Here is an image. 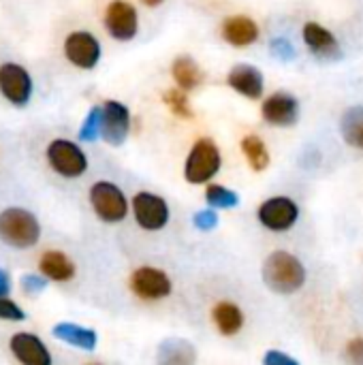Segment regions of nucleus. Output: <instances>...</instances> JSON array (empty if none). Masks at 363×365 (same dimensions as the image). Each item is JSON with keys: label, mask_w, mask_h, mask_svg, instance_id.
I'll list each match as a JSON object with an SVG mask.
<instances>
[{"label": "nucleus", "mask_w": 363, "mask_h": 365, "mask_svg": "<svg viewBox=\"0 0 363 365\" xmlns=\"http://www.w3.org/2000/svg\"><path fill=\"white\" fill-rule=\"evenodd\" d=\"M263 282L272 293L293 295L306 282L304 263L291 252H272L263 263Z\"/></svg>", "instance_id": "obj_1"}, {"label": "nucleus", "mask_w": 363, "mask_h": 365, "mask_svg": "<svg viewBox=\"0 0 363 365\" xmlns=\"http://www.w3.org/2000/svg\"><path fill=\"white\" fill-rule=\"evenodd\" d=\"M41 240V225L26 207H4L0 212V242L13 250H30Z\"/></svg>", "instance_id": "obj_2"}, {"label": "nucleus", "mask_w": 363, "mask_h": 365, "mask_svg": "<svg viewBox=\"0 0 363 365\" xmlns=\"http://www.w3.org/2000/svg\"><path fill=\"white\" fill-rule=\"evenodd\" d=\"M45 158L47 165L51 167L53 173H58L64 180H77L88 171V156L79 148V143L71 139H53L45 148Z\"/></svg>", "instance_id": "obj_3"}, {"label": "nucleus", "mask_w": 363, "mask_h": 365, "mask_svg": "<svg viewBox=\"0 0 363 365\" xmlns=\"http://www.w3.org/2000/svg\"><path fill=\"white\" fill-rule=\"evenodd\" d=\"M223 165L218 145L212 139H199L184 165V178L188 184H208Z\"/></svg>", "instance_id": "obj_4"}, {"label": "nucleus", "mask_w": 363, "mask_h": 365, "mask_svg": "<svg viewBox=\"0 0 363 365\" xmlns=\"http://www.w3.org/2000/svg\"><path fill=\"white\" fill-rule=\"evenodd\" d=\"M90 205L94 214L109 225L122 222L128 216V201L122 188H118L113 182H96L90 188Z\"/></svg>", "instance_id": "obj_5"}, {"label": "nucleus", "mask_w": 363, "mask_h": 365, "mask_svg": "<svg viewBox=\"0 0 363 365\" xmlns=\"http://www.w3.org/2000/svg\"><path fill=\"white\" fill-rule=\"evenodd\" d=\"M32 77L28 68L17 62H2L0 64V94L15 107H26L32 98Z\"/></svg>", "instance_id": "obj_6"}, {"label": "nucleus", "mask_w": 363, "mask_h": 365, "mask_svg": "<svg viewBox=\"0 0 363 365\" xmlns=\"http://www.w3.org/2000/svg\"><path fill=\"white\" fill-rule=\"evenodd\" d=\"M133 216L143 231H160L169 222V205L163 197L141 190L133 197Z\"/></svg>", "instance_id": "obj_7"}, {"label": "nucleus", "mask_w": 363, "mask_h": 365, "mask_svg": "<svg viewBox=\"0 0 363 365\" xmlns=\"http://www.w3.org/2000/svg\"><path fill=\"white\" fill-rule=\"evenodd\" d=\"M259 222L274 233H285L289 229H293V225L300 218V207L293 199L289 197H272L267 201H263L259 205L257 212Z\"/></svg>", "instance_id": "obj_8"}, {"label": "nucleus", "mask_w": 363, "mask_h": 365, "mask_svg": "<svg viewBox=\"0 0 363 365\" xmlns=\"http://www.w3.org/2000/svg\"><path fill=\"white\" fill-rule=\"evenodd\" d=\"M105 28L116 41H133L139 32L137 9L128 0H111L105 9Z\"/></svg>", "instance_id": "obj_9"}, {"label": "nucleus", "mask_w": 363, "mask_h": 365, "mask_svg": "<svg viewBox=\"0 0 363 365\" xmlns=\"http://www.w3.org/2000/svg\"><path fill=\"white\" fill-rule=\"evenodd\" d=\"M64 58L83 71H90L101 60V43L88 30H75L64 38Z\"/></svg>", "instance_id": "obj_10"}, {"label": "nucleus", "mask_w": 363, "mask_h": 365, "mask_svg": "<svg viewBox=\"0 0 363 365\" xmlns=\"http://www.w3.org/2000/svg\"><path fill=\"white\" fill-rule=\"evenodd\" d=\"M171 280L163 269L156 267H139L131 276V291L145 299V302H158L171 295Z\"/></svg>", "instance_id": "obj_11"}, {"label": "nucleus", "mask_w": 363, "mask_h": 365, "mask_svg": "<svg viewBox=\"0 0 363 365\" xmlns=\"http://www.w3.org/2000/svg\"><path fill=\"white\" fill-rule=\"evenodd\" d=\"M131 130V111L120 101H105L103 105V124H101V139L105 143L118 148L126 141Z\"/></svg>", "instance_id": "obj_12"}, {"label": "nucleus", "mask_w": 363, "mask_h": 365, "mask_svg": "<svg viewBox=\"0 0 363 365\" xmlns=\"http://www.w3.org/2000/svg\"><path fill=\"white\" fill-rule=\"evenodd\" d=\"M263 120L272 126H293L300 120V101L293 94L287 92H276L263 101L261 107Z\"/></svg>", "instance_id": "obj_13"}, {"label": "nucleus", "mask_w": 363, "mask_h": 365, "mask_svg": "<svg viewBox=\"0 0 363 365\" xmlns=\"http://www.w3.org/2000/svg\"><path fill=\"white\" fill-rule=\"evenodd\" d=\"M9 349L13 357L24 365H51V355L43 340L28 331H17L9 340Z\"/></svg>", "instance_id": "obj_14"}, {"label": "nucleus", "mask_w": 363, "mask_h": 365, "mask_svg": "<svg viewBox=\"0 0 363 365\" xmlns=\"http://www.w3.org/2000/svg\"><path fill=\"white\" fill-rule=\"evenodd\" d=\"M304 34V43L306 47L317 56V58H323V60H338L342 56V49L338 45V38L334 36L332 30L323 28L321 24L317 21H308L302 30Z\"/></svg>", "instance_id": "obj_15"}, {"label": "nucleus", "mask_w": 363, "mask_h": 365, "mask_svg": "<svg viewBox=\"0 0 363 365\" xmlns=\"http://www.w3.org/2000/svg\"><path fill=\"white\" fill-rule=\"evenodd\" d=\"M227 81L237 94H242L250 101H259L263 96V86H265L263 73L252 64H235L229 71Z\"/></svg>", "instance_id": "obj_16"}, {"label": "nucleus", "mask_w": 363, "mask_h": 365, "mask_svg": "<svg viewBox=\"0 0 363 365\" xmlns=\"http://www.w3.org/2000/svg\"><path fill=\"white\" fill-rule=\"evenodd\" d=\"M223 38L233 47H250L259 38V26L248 15H231L223 21Z\"/></svg>", "instance_id": "obj_17"}, {"label": "nucleus", "mask_w": 363, "mask_h": 365, "mask_svg": "<svg viewBox=\"0 0 363 365\" xmlns=\"http://www.w3.org/2000/svg\"><path fill=\"white\" fill-rule=\"evenodd\" d=\"M51 336L60 342H66L75 349H81V351H94L96 344H98V336L94 329L90 327H83V325H77V323H56L53 329H51Z\"/></svg>", "instance_id": "obj_18"}, {"label": "nucleus", "mask_w": 363, "mask_h": 365, "mask_svg": "<svg viewBox=\"0 0 363 365\" xmlns=\"http://www.w3.org/2000/svg\"><path fill=\"white\" fill-rule=\"evenodd\" d=\"M39 272L49 282H68L75 278V263L60 250H47L39 259Z\"/></svg>", "instance_id": "obj_19"}, {"label": "nucleus", "mask_w": 363, "mask_h": 365, "mask_svg": "<svg viewBox=\"0 0 363 365\" xmlns=\"http://www.w3.org/2000/svg\"><path fill=\"white\" fill-rule=\"evenodd\" d=\"M212 319H214V325L218 327L220 336H227V338L235 336L244 327V312L231 302L216 304L212 310Z\"/></svg>", "instance_id": "obj_20"}, {"label": "nucleus", "mask_w": 363, "mask_h": 365, "mask_svg": "<svg viewBox=\"0 0 363 365\" xmlns=\"http://www.w3.org/2000/svg\"><path fill=\"white\" fill-rule=\"evenodd\" d=\"M171 75H173L178 88H182L186 92H190L203 83V71L199 68V64L190 56L175 58V62L171 64Z\"/></svg>", "instance_id": "obj_21"}, {"label": "nucleus", "mask_w": 363, "mask_h": 365, "mask_svg": "<svg viewBox=\"0 0 363 365\" xmlns=\"http://www.w3.org/2000/svg\"><path fill=\"white\" fill-rule=\"evenodd\" d=\"M340 135L351 145L363 150V107H351L340 120Z\"/></svg>", "instance_id": "obj_22"}, {"label": "nucleus", "mask_w": 363, "mask_h": 365, "mask_svg": "<svg viewBox=\"0 0 363 365\" xmlns=\"http://www.w3.org/2000/svg\"><path fill=\"white\" fill-rule=\"evenodd\" d=\"M242 152L248 160V165L255 169V171H265L270 167V152L263 143L261 137L257 135H246L242 139Z\"/></svg>", "instance_id": "obj_23"}, {"label": "nucleus", "mask_w": 363, "mask_h": 365, "mask_svg": "<svg viewBox=\"0 0 363 365\" xmlns=\"http://www.w3.org/2000/svg\"><path fill=\"white\" fill-rule=\"evenodd\" d=\"M160 364H188L195 361V346L186 340H167L160 346Z\"/></svg>", "instance_id": "obj_24"}, {"label": "nucleus", "mask_w": 363, "mask_h": 365, "mask_svg": "<svg viewBox=\"0 0 363 365\" xmlns=\"http://www.w3.org/2000/svg\"><path fill=\"white\" fill-rule=\"evenodd\" d=\"M205 201L212 207H218V210H231V207H237L240 205L237 192L231 190V188H227V186H220V184H210L208 186Z\"/></svg>", "instance_id": "obj_25"}, {"label": "nucleus", "mask_w": 363, "mask_h": 365, "mask_svg": "<svg viewBox=\"0 0 363 365\" xmlns=\"http://www.w3.org/2000/svg\"><path fill=\"white\" fill-rule=\"evenodd\" d=\"M163 101H165V105L171 109V113L178 115V118H182V120H190V118L195 115V113H193V107H190V101H188V94H186V90H182V88L167 90V92L163 94Z\"/></svg>", "instance_id": "obj_26"}, {"label": "nucleus", "mask_w": 363, "mask_h": 365, "mask_svg": "<svg viewBox=\"0 0 363 365\" xmlns=\"http://www.w3.org/2000/svg\"><path fill=\"white\" fill-rule=\"evenodd\" d=\"M101 124H103V107H92L79 128V141L92 143L101 137Z\"/></svg>", "instance_id": "obj_27"}, {"label": "nucleus", "mask_w": 363, "mask_h": 365, "mask_svg": "<svg viewBox=\"0 0 363 365\" xmlns=\"http://www.w3.org/2000/svg\"><path fill=\"white\" fill-rule=\"evenodd\" d=\"M0 321L21 323V321H26V312L6 295V297H0Z\"/></svg>", "instance_id": "obj_28"}, {"label": "nucleus", "mask_w": 363, "mask_h": 365, "mask_svg": "<svg viewBox=\"0 0 363 365\" xmlns=\"http://www.w3.org/2000/svg\"><path fill=\"white\" fill-rule=\"evenodd\" d=\"M193 225L199 231H214L218 227V214L214 210H201L193 216Z\"/></svg>", "instance_id": "obj_29"}, {"label": "nucleus", "mask_w": 363, "mask_h": 365, "mask_svg": "<svg viewBox=\"0 0 363 365\" xmlns=\"http://www.w3.org/2000/svg\"><path fill=\"white\" fill-rule=\"evenodd\" d=\"M47 282H49V280H47L43 274H41V276H32V274H30V276H24V278H21V287H24V291H26L28 295L41 293V291L47 287Z\"/></svg>", "instance_id": "obj_30"}, {"label": "nucleus", "mask_w": 363, "mask_h": 365, "mask_svg": "<svg viewBox=\"0 0 363 365\" xmlns=\"http://www.w3.org/2000/svg\"><path fill=\"white\" fill-rule=\"evenodd\" d=\"M270 47H272V51H274L278 58H282V60H291V58L295 56V49H293V45H291L287 38H274Z\"/></svg>", "instance_id": "obj_31"}, {"label": "nucleus", "mask_w": 363, "mask_h": 365, "mask_svg": "<svg viewBox=\"0 0 363 365\" xmlns=\"http://www.w3.org/2000/svg\"><path fill=\"white\" fill-rule=\"evenodd\" d=\"M347 357H349L353 364L363 365V338H353V340L347 344Z\"/></svg>", "instance_id": "obj_32"}, {"label": "nucleus", "mask_w": 363, "mask_h": 365, "mask_svg": "<svg viewBox=\"0 0 363 365\" xmlns=\"http://www.w3.org/2000/svg\"><path fill=\"white\" fill-rule=\"evenodd\" d=\"M263 364L265 365H297V359L280 353V351H270L265 357H263Z\"/></svg>", "instance_id": "obj_33"}, {"label": "nucleus", "mask_w": 363, "mask_h": 365, "mask_svg": "<svg viewBox=\"0 0 363 365\" xmlns=\"http://www.w3.org/2000/svg\"><path fill=\"white\" fill-rule=\"evenodd\" d=\"M13 284H11V274L6 269L0 267V297H6L11 293Z\"/></svg>", "instance_id": "obj_34"}, {"label": "nucleus", "mask_w": 363, "mask_h": 365, "mask_svg": "<svg viewBox=\"0 0 363 365\" xmlns=\"http://www.w3.org/2000/svg\"><path fill=\"white\" fill-rule=\"evenodd\" d=\"M145 6H158V4H163V0H141Z\"/></svg>", "instance_id": "obj_35"}]
</instances>
